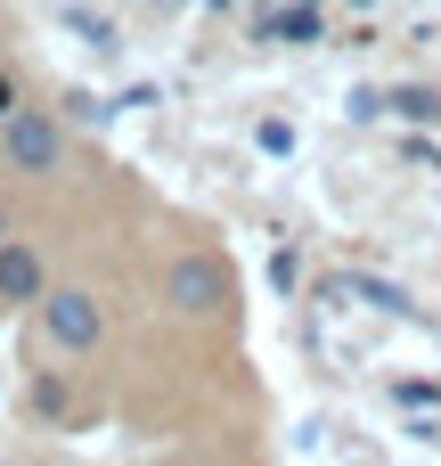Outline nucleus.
Listing matches in <instances>:
<instances>
[{
    "mask_svg": "<svg viewBox=\"0 0 441 466\" xmlns=\"http://www.w3.org/2000/svg\"><path fill=\"white\" fill-rule=\"evenodd\" d=\"M0 115H16V98H8V74H0Z\"/></svg>",
    "mask_w": 441,
    "mask_h": 466,
    "instance_id": "5",
    "label": "nucleus"
},
{
    "mask_svg": "<svg viewBox=\"0 0 441 466\" xmlns=\"http://www.w3.org/2000/svg\"><path fill=\"white\" fill-rule=\"evenodd\" d=\"M0 303H41V254L33 246H0Z\"/></svg>",
    "mask_w": 441,
    "mask_h": 466,
    "instance_id": "4",
    "label": "nucleus"
},
{
    "mask_svg": "<svg viewBox=\"0 0 441 466\" xmlns=\"http://www.w3.org/2000/svg\"><path fill=\"white\" fill-rule=\"evenodd\" d=\"M0 147H8L16 172H57V123H49V115H8Z\"/></svg>",
    "mask_w": 441,
    "mask_h": 466,
    "instance_id": "3",
    "label": "nucleus"
},
{
    "mask_svg": "<svg viewBox=\"0 0 441 466\" xmlns=\"http://www.w3.org/2000/svg\"><path fill=\"white\" fill-rule=\"evenodd\" d=\"M164 295H172L180 311H221V303H229V270H221L213 254H180V262L164 270Z\"/></svg>",
    "mask_w": 441,
    "mask_h": 466,
    "instance_id": "1",
    "label": "nucleus"
},
{
    "mask_svg": "<svg viewBox=\"0 0 441 466\" xmlns=\"http://www.w3.org/2000/svg\"><path fill=\"white\" fill-rule=\"evenodd\" d=\"M41 328L65 344V352H90L98 336H106V311L90 303V295H74V287H57V295H41Z\"/></svg>",
    "mask_w": 441,
    "mask_h": 466,
    "instance_id": "2",
    "label": "nucleus"
}]
</instances>
